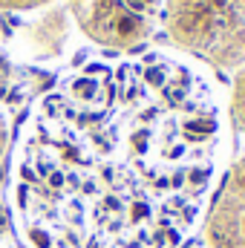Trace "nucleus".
<instances>
[{
  "label": "nucleus",
  "instance_id": "nucleus-2",
  "mask_svg": "<svg viewBox=\"0 0 245 248\" xmlns=\"http://www.w3.org/2000/svg\"><path fill=\"white\" fill-rule=\"evenodd\" d=\"M162 20L187 55L216 69L245 63V0H162Z\"/></svg>",
  "mask_w": 245,
  "mask_h": 248
},
{
  "label": "nucleus",
  "instance_id": "nucleus-7",
  "mask_svg": "<svg viewBox=\"0 0 245 248\" xmlns=\"http://www.w3.org/2000/svg\"><path fill=\"white\" fill-rule=\"evenodd\" d=\"M49 3H55V0H0V9L3 12H35Z\"/></svg>",
  "mask_w": 245,
  "mask_h": 248
},
{
  "label": "nucleus",
  "instance_id": "nucleus-5",
  "mask_svg": "<svg viewBox=\"0 0 245 248\" xmlns=\"http://www.w3.org/2000/svg\"><path fill=\"white\" fill-rule=\"evenodd\" d=\"M38 17H32L26 26H23V49L32 55V58H49V55H58L63 46H66V38H69V23H72V15L66 9V3H49L44 9H35Z\"/></svg>",
  "mask_w": 245,
  "mask_h": 248
},
{
  "label": "nucleus",
  "instance_id": "nucleus-6",
  "mask_svg": "<svg viewBox=\"0 0 245 248\" xmlns=\"http://www.w3.org/2000/svg\"><path fill=\"white\" fill-rule=\"evenodd\" d=\"M228 116L234 127L245 133V63L234 75V87H231V98H228Z\"/></svg>",
  "mask_w": 245,
  "mask_h": 248
},
{
  "label": "nucleus",
  "instance_id": "nucleus-3",
  "mask_svg": "<svg viewBox=\"0 0 245 248\" xmlns=\"http://www.w3.org/2000/svg\"><path fill=\"white\" fill-rule=\"evenodd\" d=\"M75 26L104 49L141 46L162 20V0H66Z\"/></svg>",
  "mask_w": 245,
  "mask_h": 248
},
{
  "label": "nucleus",
  "instance_id": "nucleus-4",
  "mask_svg": "<svg viewBox=\"0 0 245 248\" xmlns=\"http://www.w3.org/2000/svg\"><path fill=\"white\" fill-rule=\"evenodd\" d=\"M205 240L211 248H245V156L225 173V182L211 202Z\"/></svg>",
  "mask_w": 245,
  "mask_h": 248
},
{
  "label": "nucleus",
  "instance_id": "nucleus-8",
  "mask_svg": "<svg viewBox=\"0 0 245 248\" xmlns=\"http://www.w3.org/2000/svg\"><path fill=\"white\" fill-rule=\"evenodd\" d=\"M9 150V119H6V110L0 107V159L6 156Z\"/></svg>",
  "mask_w": 245,
  "mask_h": 248
},
{
  "label": "nucleus",
  "instance_id": "nucleus-1",
  "mask_svg": "<svg viewBox=\"0 0 245 248\" xmlns=\"http://www.w3.org/2000/svg\"><path fill=\"white\" fill-rule=\"evenodd\" d=\"M228 116L162 52L92 58L32 104L12 150L29 248H182L219 176Z\"/></svg>",
  "mask_w": 245,
  "mask_h": 248
}]
</instances>
